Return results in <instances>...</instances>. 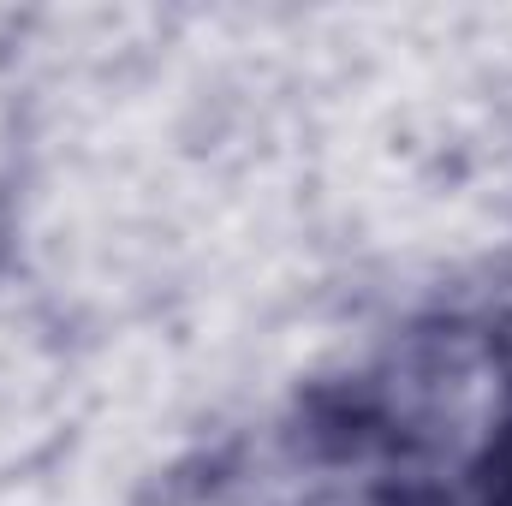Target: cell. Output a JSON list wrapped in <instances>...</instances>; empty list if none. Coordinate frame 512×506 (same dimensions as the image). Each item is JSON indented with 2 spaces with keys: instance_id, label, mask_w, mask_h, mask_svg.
<instances>
[]
</instances>
